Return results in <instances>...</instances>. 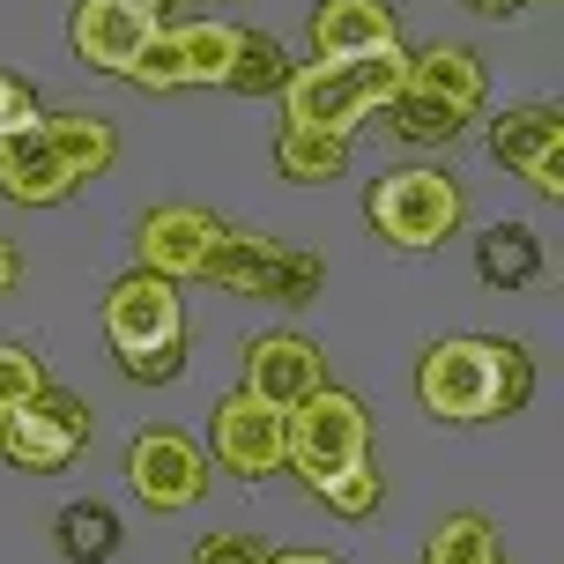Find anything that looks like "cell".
<instances>
[{"mask_svg": "<svg viewBox=\"0 0 564 564\" xmlns=\"http://www.w3.org/2000/svg\"><path fill=\"white\" fill-rule=\"evenodd\" d=\"M416 401L438 423H498L535 401V357L498 335H446L416 357Z\"/></svg>", "mask_w": 564, "mask_h": 564, "instance_id": "1", "label": "cell"}, {"mask_svg": "<svg viewBox=\"0 0 564 564\" xmlns=\"http://www.w3.org/2000/svg\"><path fill=\"white\" fill-rule=\"evenodd\" d=\"M105 341H112L119 371L134 387H171L186 371V305H178V282L149 275H119L105 290Z\"/></svg>", "mask_w": 564, "mask_h": 564, "instance_id": "2", "label": "cell"}, {"mask_svg": "<svg viewBox=\"0 0 564 564\" xmlns=\"http://www.w3.org/2000/svg\"><path fill=\"white\" fill-rule=\"evenodd\" d=\"M401 67H409L401 45H387V53H349V59H312V67H297L282 83V112L349 141L371 112H387V97L401 89Z\"/></svg>", "mask_w": 564, "mask_h": 564, "instance_id": "3", "label": "cell"}, {"mask_svg": "<svg viewBox=\"0 0 564 564\" xmlns=\"http://www.w3.org/2000/svg\"><path fill=\"white\" fill-rule=\"evenodd\" d=\"M365 216L394 253H438L453 230H460V216H468V194L438 164H401V171H379L371 178Z\"/></svg>", "mask_w": 564, "mask_h": 564, "instance_id": "4", "label": "cell"}, {"mask_svg": "<svg viewBox=\"0 0 564 564\" xmlns=\"http://www.w3.org/2000/svg\"><path fill=\"white\" fill-rule=\"evenodd\" d=\"M208 282L230 297H268V305H312L327 297V260L312 246H275L253 230H224V246L208 253Z\"/></svg>", "mask_w": 564, "mask_h": 564, "instance_id": "5", "label": "cell"}, {"mask_svg": "<svg viewBox=\"0 0 564 564\" xmlns=\"http://www.w3.org/2000/svg\"><path fill=\"white\" fill-rule=\"evenodd\" d=\"M290 453H282V468H297L305 476V490H319L327 476H341L349 460H365L371 453V409L349 387H312L297 409H290Z\"/></svg>", "mask_w": 564, "mask_h": 564, "instance_id": "6", "label": "cell"}, {"mask_svg": "<svg viewBox=\"0 0 564 564\" xmlns=\"http://www.w3.org/2000/svg\"><path fill=\"white\" fill-rule=\"evenodd\" d=\"M127 490L149 512H186L208 498V453L178 423H141L127 438Z\"/></svg>", "mask_w": 564, "mask_h": 564, "instance_id": "7", "label": "cell"}, {"mask_svg": "<svg viewBox=\"0 0 564 564\" xmlns=\"http://www.w3.org/2000/svg\"><path fill=\"white\" fill-rule=\"evenodd\" d=\"M83 446H89V409L75 394H59V387H45L23 409H8V423H0V453L23 476H59V468H75Z\"/></svg>", "mask_w": 564, "mask_h": 564, "instance_id": "8", "label": "cell"}, {"mask_svg": "<svg viewBox=\"0 0 564 564\" xmlns=\"http://www.w3.org/2000/svg\"><path fill=\"white\" fill-rule=\"evenodd\" d=\"M290 409H275V401H260L253 387H238V394L216 401V416H208V460L216 468H230V476H275L282 453H290Z\"/></svg>", "mask_w": 564, "mask_h": 564, "instance_id": "9", "label": "cell"}, {"mask_svg": "<svg viewBox=\"0 0 564 564\" xmlns=\"http://www.w3.org/2000/svg\"><path fill=\"white\" fill-rule=\"evenodd\" d=\"M224 216H208L194 200H164V208H149L134 230V260L149 275L164 282H186V275H208V253L224 246Z\"/></svg>", "mask_w": 564, "mask_h": 564, "instance_id": "10", "label": "cell"}, {"mask_svg": "<svg viewBox=\"0 0 564 564\" xmlns=\"http://www.w3.org/2000/svg\"><path fill=\"white\" fill-rule=\"evenodd\" d=\"M246 387L260 401H275V409H297L312 387H327V357H319V341L312 335H253L246 341Z\"/></svg>", "mask_w": 564, "mask_h": 564, "instance_id": "11", "label": "cell"}, {"mask_svg": "<svg viewBox=\"0 0 564 564\" xmlns=\"http://www.w3.org/2000/svg\"><path fill=\"white\" fill-rule=\"evenodd\" d=\"M149 30H156V15H141L127 0H75V15H67L75 59H89L97 75H127L134 53L149 45Z\"/></svg>", "mask_w": 564, "mask_h": 564, "instance_id": "12", "label": "cell"}, {"mask_svg": "<svg viewBox=\"0 0 564 564\" xmlns=\"http://www.w3.org/2000/svg\"><path fill=\"white\" fill-rule=\"evenodd\" d=\"M67 194H75V171L53 156L45 127L0 134V200H15V208H59Z\"/></svg>", "mask_w": 564, "mask_h": 564, "instance_id": "13", "label": "cell"}, {"mask_svg": "<svg viewBox=\"0 0 564 564\" xmlns=\"http://www.w3.org/2000/svg\"><path fill=\"white\" fill-rule=\"evenodd\" d=\"M387 45H401V15L387 0H319L312 8V59L387 53Z\"/></svg>", "mask_w": 564, "mask_h": 564, "instance_id": "14", "label": "cell"}, {"mask_svg": "<svg viewBox=\"0 0 564 564\" xmlns=\"http://www.w3.org/2000/svg\"><path fill=\"white\" fill-rule=\"evenodd\" d=\"M401 89H423V97H438L453 112H482V59L468 45H423L401 67Z\"/></svg>", "mask_w": 564, "mask_h": 564, "instance_id": "15", "label": "cell"}, {"mask_svg": "<svg viewBox=\"0 0 564 564\" xmlns=\"http://www.w3.org/2000/svg\"><path fill=\"white\" fill-rule=\"evenodd\" d=\"M37 127L53 141V156L75 171V186H89V178H105L119 164V134L105 112H53V119H37Z\"/></svg>", "mask_w": 564, "mask_h": 564, "instance_id": "16", "label": "cell"}, {"mask_svg": "<svg viewBox=\"0 0 564 564\" xmlns=\"http://www.w3.org/2000/svg\"><path fill=\"white\" fill-rule=\"evenodd\" d=\"M550 149H564V112L557 105H512V112L490 119V156H498L506 171L542 164Z\"/></svg>", "mask_w": 564, "mask_h": 564, "instance_id": "17", "label": "cell"}, {"mask_svg": "<svg viewBox=\"0 0 564 564\" xmlns=\"http://www.w3.org/2000/svg\"><path fill=\"white\" fill-rule=\"evenodd\" d=\"M119 542H127V528H119V512L105 498H75V506L53 512V550L67 564H112Z\"/></svg>", "mask_w": 564, "mask_h": 564, "instance_id": "18", "label": "cell"}, {"mask_svg": "<svg viewBox=\"0 0 564 564\" xmlns=\"http://www.w3.org/2000/svg\"><path fill=\"white\" fill-rule=\"evenodd\" d=\"M341 164H349V141L327 134V127H305V119H282L275 134V171L290 178V186H327V178H341Z\"/></svg>", "mask_w": 564, "mask_h": 564, "instance_id": "19", "label": "cell"}, {"mask_svg": "<svg viewBox=\"0 0 564 564\" xmlns=\"http://www.w3.org/2000/svg\"><path fill=\"white\" fill-rule=\"evenodd\" d=\"M476 275L490 290H528L542 275V238L528 224H490L476 238Z\"/></svg>", "mask_w": 564, "mask_h": 564, "instance_id": "20", "label": "cell"}, {"mask_svg": "<svg viewBox=\"0 0 564 564\" xmlns=\"http://www.w3.org/2000/svg\"><path fill=\"white\" fill-rule=\"evenodd\" d=\"M460 127H468V112H453V105L423 97V89H394L387 97V134H401L409 149H446Z\"/></svg>", "mask_w": 564, "mask_h": 564, "instance_id": "21", "label": "cell"}, {"mask_svg": "<svg viewBox=\"0 0 564 564\" xmlns=\"http://www.w3.org/2000/svg\"><path fill=\"white\" fill-rule=\"evenodd\" d=\"M290 75H297V67H290V53H282V37H268V30H238V59H230L224 89H238V97H268V89H275L282 97Z\"/></svg>", "mask_w": 564, "mask_h": 564, "instance_id": "22", "label": "cell"}, {"mask_svg": "<svg viewBox=\"0 0 564 564\" xmlns=\"http://www.w3.org/2000/svg\"><path fill=\"white\" fill-rule=\"evenodd\" d=\"M178 59H186V89L224 83L230 59H238V23H178Z\"/></svg>", "mask_w": 564, "mask_h": 564, "instance_id": "23", "label": "cell"}, {"mask_svg": "<svg viewBox=\"0 0 564 564\" xmlns=\"http://www.w3.org/2000/svg\"><path fill=\"white\" fill-rule=\"evenodd\" d=\"M490 557H498V535L482 512H446L423 542V564H490Z\"/></svg>", "mask_w": 564, "mask_h": 564, "instance_id": "24", "label": "cell"}, {"mask_svg": "<svg viewBox=\"0 0 564 564\" xmlns=\"http://www.w3.org/2000/svg\"><path fill=\"white\" fill-rule=\"evenodd\" d=\"M312 498L335 512V520H371V512H379V498H387V476L371 468V453H365V460H349L341 476H327Z\"/></svg>", "mask_w": 564, "mask_h": 564, "instance_id": "25", "label": "cell"}, {"mask_svg": "<svg viewBox=\"0 0 564 564\" xmlns=\"http://www.w3.org/2000/svg\"><path fill=\"white\" fill-rule=\"evenodd\" d=\"M127 83H134V89H149V97H164V89H186V59H178V37H171L164 23L149 30V45L134 53Z\"/></svg>", "mask_w": 564, "mask_h": 564, "instance_id": "26", "label": "cell"}, {"mask_svg": "<svg viewBox=\"0 0 564 564\" xmlns=\"http://www.w3.org/2000/svg\"><path fill=\"white\" fill-rule=\"evenodd\" d=\"M53 387L45 379V357H30L23 341H0V409H23V401H37Z\"/></svg>", "mask_w": 564, "mask_h": 564, "instance_id": "27", "label": "cell"}, {"mask_svg": "<svg viewBox=\"0 0 564 564\" xmlns=\"http://www.w3.org/2000/svg\"><path fill=\"white\" fill-rule=\"evenodd\" d=\"M37 89L23 83V75H0V134H15V127H37Z\"/></svg>", "mask_w": 564, "mask_h": 564, "instance_id": "28", "label": "cell"}, {"mask_svg": "<svg viewBox=\"0 0 564 564\" xmlns=\"http://www.w3.org/2000/svg\"><path fill=\"white\" fill-rule=\"evenodd\" d=\"M194 564H268V550H260L253 535H200Z\"/></svg>", "mask_w": 564, "mask_h": 564, "instance_id": "29", "label": "cell"}, {"mask_svg": "<svg viewBox=\"0 0 564 564\" xmlns=\"http://www.w3.org/2000/svg\"><path fill=\"white\" fill-rule=\"evenodd\" d=\"M520 178H528L542 200H564V149H550V156H542V164H528Z\"/></svg>", "mask_w": 564, "mask_h": 564, "instance_id": "30", "label": "cell"}, {"mask_svg": "<svg viewBox=\"0 0 564 564\" xmlns=\"http://www.w3.org/2000/svg\"><path fill=\"white\" fill-rule=\"evenodd\" d=\"M15 275H23V253H15V246H8V238H0V297H8V290H15Z\"/></svg>", "mask_w": 564, "mask_h": 564, "instance_id": "31", "label": "cell"}, {"mask_svg": "<svg viewBox=\"0 0 564 564\" xmlns=\"http://www.w3.org/2000/svg\"><path fill=\"white\" fill-rule=\"evenodd\" d=\"M268 564H341V557H327V550H275Z\"/></svg>", "mask_w": 564, "mask_h": 564, "instance_id": "32", "label": "cell"}, {"mask_svg": "<svg viewBox=\"0 0 564 564\" xmlns=\"http://www.w3.org/2000/svg\"><path fill=\"white\" fill-rule=\"evenodd\" d=\"M468 8H476V15H498V23H506V15H520L528 0H468Z\"/></svg>", "mask_w": 564, "mask_h": 564, "instance_id": "33", "label": "cell"}, {"mask_svg": "<svg viewBox=\"0 0 564 564\" xmlns=\"http://www.w3.org/2000/svg\"><path fill=\"white\" fill-rule=\"evenodd\" d=\"M127 8H141V15H156V23H164V8H171V0H127Z\"/></svg>", "mask_w": 564, "mask_h": 564, "instance_id": "34", "label": "cell"}, {"mask_svg": "<svg viewBox=\"0 0 564 564\" xmlns=\"http://www.w3.org/2000/svg\"><path fill=\"white\" fill-rule=\"evenodd\" d=\"M0 423H8V409H0Z\"/></svg>", "mask_w": 564, "mask_h": 564, "instance_id": "35", "label": "cell"}, {"mask_svg": "<svg viewBox=\"0 0 564 564\" xmlns=\"http://www.w3.org/2000/svg\"><path fill=\"white\" fill-rule=\"evenodd\" d=\"M490 564H498V557H490Z\"/></svg>", "mask_w": 564, "mask_h": 564, "instance_id": "36", "label": "cell"}]
</instances>
